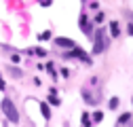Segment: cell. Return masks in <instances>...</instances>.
Returning <instances> with one entry per match:
<instances>
[{"label": "cell", "mask_w": 133, "mask_h": 127, "mask_svg": "<svg viewBox=\"0 0 133 127\" xmlns=\"http://www.w3.org/2000/svg\"><path fill=\"white\" fill-rule=\"evenodd\" d=\"M2 108H4V112H6L9 121H13V123L19 121V115H17V110H15V106H13L11 100H2Z\"/></svg>", "instance_id": "1"}, {"label": "cell", "mask_w": 133, "mask_h": 127, "mask_svg": "<svg viewBox=\"0 0 133 127\" xmlns=\"http://www.w3.org/2000/svg\"><path fill=\"white\" fill-rule=\"evenodd\" d=\"M55 45H59V47H70V49L76 47V42L70 40V38H55Z\"/></svg>", "instance_id": "2"}, {"label": "cell", "mask_w": 133, "mask_h": 127, "mask_svg": "<svg viewBox=\"0 0 133 127\" xmlns=\"http://www.w3.org/2000/svg\"><path fill=\"white\" fill-rule=\"evenodd\" d=\"M80 28H82V32H85V34H91V23H89V19L85 17V15L80 17Z\"/></svg>", "instance_id": "3"}, {"label": "cell", "mask_w": 133, "mask_h": 127, "mask_svg": "<svg viewBox=\"0 0 133 127\" xmlns=\"http://www.w3.org/2000/svg\"><path fill=\"white\" fill-rule=\"evenodd\" d=\"M72 55H78V57H80L82 61H87V63H91V57H89L87 53H82L80 49H76V47H74V53H72Z\"/></svg>", "instance_id": "4"}, {"label": "cell", "mask_w": 133, "mask_h": 127, "mask_svg": "<svg viewBox=\"0 0 133 127\" xmlns=\"http://www.w3.org/2000/svg\"><path fill=\"white\" fill-rule=\"evenodd\" d=\"M40 110H42L44 119H51V110H49V106H46V104H40Z\"/></svg>", "instance_id": "5"}, {"label": "cell", "mask_w": 133, "mask_h": 127, "mask_svg": "<svg viewBox=\"0 0 133 127\" xmlns=\"http://www.w3.org/2000/svg\"><path fill=\"white\" fill-rule=\"evenodd\" d=\"M110 30H112V36H118V32H121V30H118V23H116V21L110 23Z\"/></svg>", "instance_id": "6"}, {"label": "cell", "mask_w": 133, "mask_h": 127, "mask_svg": "<svg viewBox=\"0 0 133 127\" xmlns=\"http://www.w3.org/2000/svg\"><path fill=\"white\" fill-rule=\"evenodd\" d=\"M116 106H118V98H112L110 100V108H116Z\"/></svg>", "instance_id": "7"}, {"label": "cell", "mask_w": 133, "mask_h": 127, "mask_svg": "<svg viewBox=\"0 0 133 127\" xmlns=\"http://www.w3.org/2000/svg\"><path fill=\"white\" fill-rule=\"evenodd\" d=\"M102 117H104V112H93V121H102Z\"/></svg>", "instance_id": "8"}, {"label": "cell", "mask_w": 133, "mask_h": 127, "mask_svg": "<svg viewBox=\"0 0 133 127\" xmlns=\"http://www.w3.org/2000/svg\"><path fill=\"white\" fill-rule=\"evenodd\" d=\"M82 125H85V127H89V125H91V119H89L87 115H85V117H82Z\"/></svg>", "instance_id": "9"}, {"label": "cell", "mask_w": 133, "mask_h": 127, "mask_svg": "<svg viewBox=\"0 0 133 127\" xmlns=\"http://www.w3.org/2000/svg\"><path fill=\"white\" fill-rule=\"evenodd\" d=\"M49 100H51V104H55V106L59 104V100H57V98H53V93H51V98H49Z\"/></svg>", "instance_id": "10"}, {"label": "cell", "mask_w": 133, "mask_h": 127, "mask_svg": "<svg viewBox=\"0 0 133 127\" xmlns=\"http://www.w3.org/2000/svg\"><path fill=\"white\" fill-rule=\"evenodd\" d=\"M51 2H53V0H40V4H42V7H49Z\"/></svg>", "instance_id": "11"}, {"label": "cell", "mask_w": 133, "mask_h": 127, "mask_svg": "<svg viewBox=\"0 0 133 127\" xmlns=\"http://www.w3.org/2000/svg\"><path fill=\"white\" fill-rule=\"evenodd\" d=\"M0 89H4V81H2V78H0Z\"/></svg>", "instance_id": "12"}, {"label": "cell", "mask_w": 133, "mask_h": 127, "mask_svg": "<svg viewBox=\"0 0 133 127\" xmlns=\"http://www.w3.org/2000/svg\"><path fill=\"white\" fill-rule=\"evenodd\" d=\"M129 34H133V23H131V26H129Z\"/></svg>", "instance_id": "13"}]
</instances>
